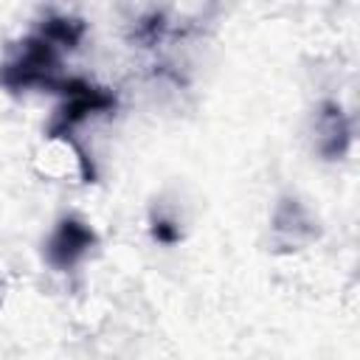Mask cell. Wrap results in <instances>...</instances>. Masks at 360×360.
Instances as JSON below:
<instances>
[{"instance_id": "277c9868", "label": "cell", "mask_w": 360, "mask_h": 360, "mask_svg": "<svg viewBox=\"0 0 360 360\" xmlns=\"http://www.w3.org/2000/svg\"><path fill=\"white\" fill-rule=\"evenodd\" d=\"M155 239H160V242H174L177 239V228H172V222H166V219H160V222H155Z\"/></svg>"}, {"instance_id": "3957f363", "label": "cell", "mask_w": 360, "mask_h": 360, "mask_svg": "<svg viewBox=\"0 0 360 360\" xmlns=\"http://www.w3.org/2000/svg\"><path fill=\"white\" fill-rule=\"evenodd\" d=\"M96 245V233L79 219H62L48 239V262L59 270H70L90 248Z\"/></svg>"}, {"instance_id": "7a4b0ae2", "label": "cell", "mask_w": 360, "mask_h": 360, "mask_svg": "<svg viewBox=\"0 0 360 360\" xmlns=\"http://www.w3.org/2000/svg\"><path fill=\"white\" fill-rule=\"evenodd\" d=\"M62 93L68 96L65 107L59 110L56 115V124L51 127V135H62V132H70L82 118H87L90 112H98V110H110L112 107V96L104 93V90H96L84 82H62L59 84Z\"/></svg>"}, {"instance_id": "6da1fadb", "label": "cell", "mask_w": 360, "mask_h": 360, "mask_svg": "<svg viewBox=\"0 0 360 360\" xmlns=\"http://www.w3.org/2000/svg\"><path fill=\"white\" fill-rule=\"evenodd\" d=\"M59 68V59H56V45L48 42L42 34L37 37H28L20 42V48L14 51V56L3 65L0 70V82L11 90H20V87H34V84H42V87H59L62 82L53 79Z\"/></svg>"}]
</instances>
